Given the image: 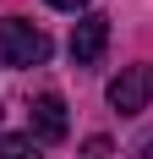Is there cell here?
<instances>
[{
    "label": "cell",
    "mask_w": 153,
    "mask_h": 159,
    "mask_svg": "<svg viewBox=\"0 0 153 159\" xmlns=\"http://www.w3.org/2000/svg\"><path fill=\"white\" fill-rule=\"evenodd\" d=\"M49 33L22 22V16H0V66H16V71H28V66H44L49 61Z\"/></svg>",
    "instance_id": "6da1fadb"
},
{
    "label": "cell",
    "mask_w": 153,
    "mask_h": 159,
    "mask_svg": "<svg viewBox=\"0 0 153 159\" xmlns=\"http://www.w3.org/2000/svg\"><path fill=\"white\" fill-rule=\"evenodd\" d=\"M148 104H153V66H126L120 77L109 82V110L142 115Z\"/></svg>",
    "instance_id": "7a4b0ae2"
},
{
    "label": "cell",
    "mask_w": 153,
    "mask_h": 159,
    "mask_svg": "<svg viewBox=\"0 0 153 159\" xmlns=\"http://www.w3.org/2000/svg\"><path fill=\"white\" fill-rule=\"evenodd\" d=\"M28 121H33V137H38V143H66V132H71L60 93H38L28 104Z\"/></svg>",
    "instance_id": "3957f363"
},
{
    "label": "cell",
    "mask_w": 153,
    "mask_h": 159,
    "mask_svg": "<svg viewBox=\"0 0 153 159\" xmlns=\"http://www.w3.org/2000/svg\"><path fill=\"white\" fill-rule=\"evenodd\" d=\"M104 44H109V16H82L71 28V61L76 66H98V55H104Z\"/></svg>",
    "instance_id": "277c9868"
},
{
    "label": "cell",
    "mask_w": 153,
    "mask_h": 159,
    "mask_svg": "<svg viewBox=\"0 0 153 159\" xmlns=\"http://www.w3.org/2000/svg\"><path fill=\"white\" fill-rule=\"evenodd\" d=\"M0 159H38V137L33 132H0Z\"/></svg>",
    "instance_id": "5b68a950"
},
{
    "label": "cell",
    "mask_w": 153,
    "mask_h": 159,
    "mask_svg": "<svg viewBox=\"0 0 153 159\" xmlns=\"http://www.w3.org/2000/svg\"><path fill=\"white\" fill-rule=\"evenodd\" d=\"M109 154V137H88V148H82V159H104Z\"/></svg>",
    "instance_id": "8992f818"
},
{
    "label": "cell",
    "mask_w": 153,
    "mask_h": 159,
    "mask_svg": "<svg viewBox=\"0 0 153 159\" xmlns=\"http://www.w3.org/2000/svg\"><path fill=\"white\" fill-rule=\"evenodd\" d=\"M137 159H153V132H148V137H137Z\"/></svg>",
    "instance_id": "52a82bcc"
},
{
    "label": "cell",
    "mask_w": 153,
    "mask_h": 159,
    "mask_svg": "<svg viewBox=\"0 0 153 159\" xmlns=\"http://www.w3.org/2000/svg\"><path fill=\"white\" fill-rule=\"evenodd\" d=\"M49 6H60V11H76V6H88V0H49Z\"/></svg>",
    "instance_id": "ba28073f"
},
{
    "label": "cell",
    "mask_w": 153,
    "mask_h": 159,
    "mask_svg": "<svg viewBox=\"0 0 153 159\" xmlns=\"http://www.w3.org/2000/svg\"><path fill=\"white\" fill-rule=\"evenodd\" d=\"M0 115H6V110H0Z\"/></svg>",
    "instance_id": "9c48e42d"
}]
</instances>
